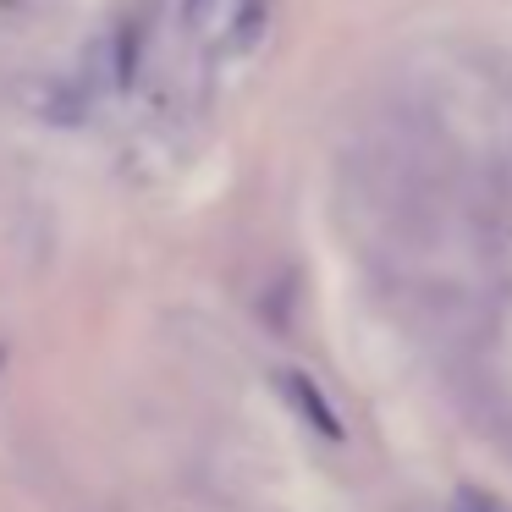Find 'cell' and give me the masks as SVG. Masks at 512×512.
<instances>
[{"label":"cell","instance_id":"7a4b0ae2","mask_svg":"<svg viewBox=\"0 0 512 512\" xmlns=\"http://www.w3.org/2000/svg\"><path fill=\"white\" fill-rule=\"evenodd\" d=\"M265 28H270V0H243L232 12V23L215 34V56H248V50L265 45Z\"/></svg>","mask_w":512,"mask_h":512},{"label":"cell","instance_id":"3957f363","mask_svg":"<svg viewBox=\"0 0 512 512\" xmlns=\"http://www.w3.org/2000/svg\"><path fill=\"white\" fill-rule=\"evenodd\" d=\"M446 512H507V507H501L496 496H485V490H457Z\"/></svg>","mask_w":512,"mask_h":512},{"label":"cell","instance_id":"6da1fadb","mask_svg":"<svg viewBox=\"0 0 512 512\" xmlns=\"http://www.w3.org/2000/svg\"><path fill=\"white\" fill-rule=\"evenodd\" d=\"M276 386H281V397H287V408L298 413V419L309 424L314 435H325L331 446H342V441H347V424L336 419V408L325 402V391L314 386V380L303 375V369H281V375H276Z\"/></svg>","mask_w":512,"mask_h":512},{"label":"cell","instance_id":"277c9868","mask_svg":"<svg viewBox=\"0 0 512 512\" xmlns=\"http://www.w3.org/2000/svg\"><path fill=\"white\" fill-rule=\"evenodd\" d=\"M204 6H210V0H188V23H199V17H204Z\"/></svg>","mask_w":512,"mask_h":512}]
</instances>
